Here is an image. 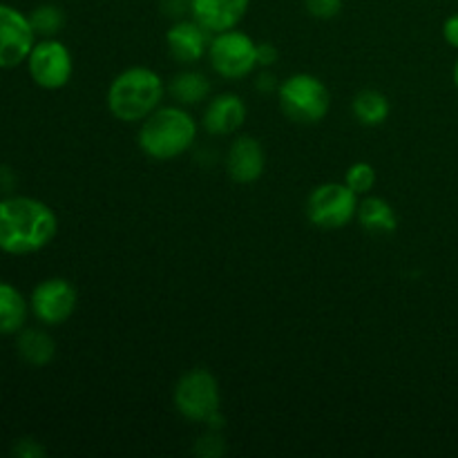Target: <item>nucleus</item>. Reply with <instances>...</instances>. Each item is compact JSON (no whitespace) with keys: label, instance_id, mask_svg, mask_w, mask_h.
I'll list each match as a JSON object with an SVG mask.
<instances>
[{"label":"nucleus","instance_id":"2","mask_svg":"<svg viewBox=\"0 0 458 458\" xmlns=\"http://www.w3.org/2000/svg\"><path fill=\"white\" fill-rule=\"evenodd\" d=\"M165 83L155 70L134 65L112 79L107 88V110L123 123H141L165 97Z\"/></svg>","mask_w":458,"mask_h":458},{"label":"nucleus","instance_id":"8","mask_svg":"<svg viewBox=\"0 0 458 458\" xmlns=\"http://www.w3.org/2000/svg\"><path fill=\"white\" fill-rule=\"evenodd\" d=\"M25 63L31 81L49 92L65 88L74 72V58H72L70 47L58 38L36 40Z\"/></svg>","mask_w":458,"mask_h":458},{"label":"nucleus","instance_id":"7","mask_svg":"<svg viewBox=\"0 0 458 458\" xmlns=\"http://www.w3.org/2000/svg\"><path fill=\"white\" fill-rule=\"evenodd\" d=\"M208 58L222 79H244L258 67V43L237 27L219 31L210 38Z\"/></svg>","mask_w":458,"mask_h":458},{"label":"nucleus","instance_id":"16","mask_svg":"<svg viewBox=\"0 0 458 458\" xmlns=\"http://www.w3.org/2000/svg\"><path fill=\"white\" fill-rule=\"evenodd\" d=\"M30 302L9 282H0V335H18L25 329Z\"/></svg>","mask_w":458,"mask_h":458},{"label":"nucleus","instance_id":"26","mask_svg":"<svg viewBox=\"0 0 458 458\" xmlns=\"http://www.w3.org/2000/svg\"><path fill=\"white\" fill-rule=\"evenodd\" d=\"M258 88L259 89H277L280 88V83H277L276 76L268 74V72H264V74L258 79Z\"/></svg>","mask_w":458,"mask_h":458},{"label":"nucleus","instance_id":"5","mask_svg":"<svg viewBox=\"0 0 458 458\" xmlns=\"http://www.w3.org/2000/svg\"><path fill=\"white\" fill-rule=\"evenodd\" d=\"M358 195L340 182L320 183L307 199L309 222L322 231H340L352 224L358 215Z\"/></svg>","mask_w":458,"mask_h":458},{"label":"nucleus","instance_id":"17","mask_svg":"<svg viewBox=\"0 0 458 458\" xmlns=\"http://www.w3.org/2000/svg\"><path fill=\"white\" fill-rule=\"evenodd\" d=\"M165 89L177 101V106L191 107L199 106L210 97V81L208 76L197 70H183L170 79Z\"/></svg>","mask_w":458,"mask_h":458},{"label":"nucleus","instance_id":"12","mask_svg":"<svg viewBox=\"0 0 458 458\" xmlns=\"http://www.w3.org/2000/svg\"><path fill=\"white\" fill-rule=\"evenodd\" d=\"M246 112L249 110H246V103L240 94L224 92L210 98L204 116H201V123H204L206 132L213 134V137H228L244 125Z\"/></svg>","mask_w":458,"mask_h":458},{"label":"nucleus","instance_id":"11","mask_svg":"<svg viewBox=\"0 0 458 458\" xmlns=\"http://www.w3.org/2000/svg\"><path fill=\"white\" fill-rule=\"evenodd\" d=\"M210 38L213 34L206 31L195 18H191V21H177L170 27L165 34V45H168V54L173 61L182 63V65H192L208 56Z\"/></svg>","mask_w":458,"mask_h":458},{"label":"nucleus","instance_id":"22","mask_svg":"<svg viewBox=\"0 0 458 458\" xmlns=\"http://www.w3.org/2000/svg\"><path fill=\"white\" fill-rule=\"evenodd\" d=\"M304 7L318 21H331L343 12V0H304Z\"/></svg>","mask_w":458,"mask_h":458},{"label":"nucleus","instance_id":"14","mask_svg":"<svg viewBox=\"0 0 458 458\" xmlns=\"http://www.w3.org/2000/svg\"><path fill=\"white\" fill-rule=\"evenodd\" d=\"M267 155L262 143L255 137L242 134L231 143L226 155L228 177L237 183H255L264 174Z\"/></svg>","mask_w":458,"mask_h":458},{"label":"nucleus","instance_id":"21","mask_svg":"<svg viewBox=\"0 0 458 458\" xmlns=\"http://www.w3.org/2000/svg\"><path fill=\"white\" fill-rule=\"evenodd\" d=\"M344 183H347L358 197L369 195L376 186L374 165L367 164V161H356V164H352L347 168V174H344Z\"/></svg>","mask_w":458,"mask_h":458},{"label":"nucleus","instance_id":"20","mask_svg":"<svg viewBox=\"0 0 458 458\" xmlns=\"http://www.w3.org/2000/svg\"><path fill=\"white\" fill-rule=\"evenodd\" d=\"M30 22L38 38H56L65 27V12L54 3H43L31 9Z\"/></svg>","mask_w":458,"mask_h":458},{"label":"nucleus","instance_id":"3","mask_svg":"<svg viewBox=\"0 0 458 458\" xmlns=\"http://www.w3.org/2000/svg\"><path fill=\"white\" fill-rule=\"evenodd\" d=\"M197 139V121L183 106H161L139 128V148L155 161L186 155Z\"/></svg>","mask_w":458,"mask_h":458},{"label":"nucleus","instance_id":"6","mask_svg":"<svg viewBox=\"0 0 458 458\" xmlns=\"http://www.w3.org/2000/svg\"><path fill=\"white\" fill-rule=\"evenodd\" d=\"M174 410L192 423H206L222 405L219 383L208 369H191L177 380L173 394Z\"/></svg>","mask_w":458,"mask_h":458},{"label":"nucleus","instance_id":"27","mask_svg":"<svg viewBox=\"0 0 458 458\" xmlns=\"http://www.w3.org/2000/svg\"><path fill=\"white\" fill-rule=\"evenodd\" d=\"M454 85H456V89H458V61H456V65H454Z\"/></svg>","mask_w":458,"mask_h":458},{"label":"nucleus","instance_id":"23","mask_svg":"<svg viewBox=\"0 0 458 458\" xmlns=\"http://www.w3.org/2000/svg\"><path fill=\"white\" fill-rule=\"evenodd\" d=\"M13 454L18 458H43L45 447L40 445L38 441H34V438H21V441L13 445Z\"/></svg>","mask_w":458,"mask_h":458},{"label":"nucleus","instance_id":"4","mask_svg":"<svg viewBox=\"0 0 458 458\" xmlns=\"http://www.w3.org/2000/svg\"><path fill=\"white\" fill-rule=\"evenodd\" d=\"M277 98L286 119L302 125L320 123L331 107V94L327 85L318 76L304 72L282 81L277 88Z\"/></svg>","mask_w":458,"mask_h":458},{"label":"nucleus","instance_id":"9","mask_svg":"<svg viewBox=\"0 0 458 458\" xmlns=\"http://www.w3.org/2000/svg\"><path fill=\"white\" fill-rule=\"evenodd\" d=\"M79 304V293L74 284L65 277H47L38 282L30 295V309L38 322L47 327H58L70 320Z\"/></svg>","mask_w":458,"mask_h":458},{"label":"nucleus","instance_id":"15","mask_svg":"<svg viewBox=\"0 0 458 458\" xmlns=\"http://www.w3.org/2000/svg\"><path fill=\"white\" fill-rule=\"evenodd\" d=\"M358 222L371 235H392L398 228V215L394 206L383 197L367 195L358 204Z\"/></svg>","mask_w":458,"mask_h":458},{"label":"nucleus","instance_id":"10","mask_svg":"<svg viewBox=\"0 0 458 458\" xmlns=\"http://www.w3.org/2000/svg\"><path fill=\"white\" fill-rule=\"evenodd\" d=\"M30 16L7 3H0V70L22 65L36 43Z\"/></svg>","mask_w":458,"mask_h":458},{"label":"nucleus","instance_id":"24","mask_svg":"<svg viewBox=\"0 0 458 458\" xmlns=\"http://www.w3.org/2000/svg\"><path fill=\"white\" fill-rule=\"evenodd\" d=\"M277 58H280V52L273 43H258V65L271 67L276 65Z\"/></svg>","mask_w":458,"mask_h":458},{"label":"nucleus","instance_id":"13","mask_svg":"<svg viewBox=\"0 0 458 458\" xmlns=\"http://www.w3.org/2000/svg\"><path fill=\"white\" fill-rule=\"evenodd\" d=\"M250 0H191V16L210 34L235 30L244 21Z\"/></svg>","mask_w":458,"mask_h":458},{"label":"nucleus","instance_id":"19","mask_svg":"<svg viewBox=\"0 0 458 458\" xmlns=\"http://www.w3.org/2000/svg\"><path fill=\"white\" fill-rule=\"evenodd\" d=\"M353 116L358 119V123L369 125V128H376V125H383L385 121L389 119V112H392V103L378 89H362V92L356 94L352 103Z\"/></svg>","mask_w":458,"mask_h":458},{"label":"nucleus","instance_id":"25","mask_svg":"<svg viewBox=\"0 0 458 458\" xmlns=\"http://www.w3.org/2000/svg\"><path fill=\"white\" fill-rule=\"evenodd\" d=\"M443 36H445V40L452 47L458 49V13L447 18L445 25H443Z\"/></svg>","mask_w":458,"mask_h":458},{"label":"nucleus","instance_id":"18","mask_svg":"<svg viewBox=\"0 0 458 458\" xmlns=\"http://www.w3.org/2000/svg\"><path fill=\"white\" fill-rule=\"evenodd\" d=\"M18 356L31 367H45L56 356V343L43 329H22L16 338Z\"/></svg>","mask_w":458,"mask_h":458},{"label":"nucleus","instance_id":"1","mask_svg":"<svg viewBox=\"0 0 458 458\" xmlns=\"http://www.w3.org/2000/svg\"><path fill=\"white\" fill-rule=\"evenodd\" d=\"M58 217L52 206L36 197L12 195L0 199V250L7 255H34L52 244Z\"/></svg>","mask_w":458,"mask_h":458}]
</instances>
